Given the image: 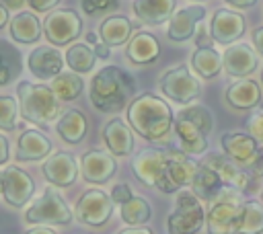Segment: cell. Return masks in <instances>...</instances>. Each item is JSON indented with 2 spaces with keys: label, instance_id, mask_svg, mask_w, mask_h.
<instances>
[{
  "label": "cell",
  "instance_id": "4fadbf2b",
  "mask_svg": "<svg viewBox=\"0 0 263 234\" xmlns=\"http://www.w3.org/2000/svg\"><path fill=\"white\" fill-rule=\"evenodd\" d=\"M247 31V21L238 10L218 8L210 18V33L214 43L218 45H232L236 43Z\"/></svg>",
  "mask_w": 263,
  "mask_h": 234
},
{
  "label": "cell",
  "instance_id": "bcb514c9",
  "mask_svg": "<svg viewBox=\"0 0 263 234\" xmlns=\"http://www.w3.org/2000/svg\"><path fill=\"white\" fill-rule=\"evenodd\" d=\"M226 4H230L232 8H236V10H242V8H251V6H255L257 4V0H224Z\"/></svg>",
  "mask_w": 263,
  "mask_h": 234
},
{
  "label": "cell",
  "instance_id": "7a4b0ae2",
  "mask_svg": "<svg viewBox=\"0 0 263 234\" xmlns=\"http://www.w3.org/2000/svg\"><path fill=\"white\" fill-rule=\"evenodd\" d=\"M136 90L134 78L119 66H103L92 78L88 86L90 105L101 113H117L121 111Z\"/></svg>",
  "mask_w": 263,
  "mask_h": 234
},
{
  "label": "cell",
  "instance_id": "f1b7e54d",
  "mask_svg": "<svg viewBox=\"0 0 263 234\" xmlns=\"http://www.w3.org/2000/svg\"><path fill=\"white\" fill-rule=\"evenodd\" d=\"M8 31H10V37L16 43L31 45V43L39 41L41 31H43V25L39 23V18L33 12H18V14H14L10 18Z\"/></svg>",
  "mask_w": 263,
  "mask_h": 234
},
{
  "label": "cell",
  "instance_id": "ba28073f",
  "mask_svg": "<svg viewBox=\"0 0 263 234\" xmlns=\"http://www.w3.org/2000/svg\"><path fill=\"white\" fill-rule=\"evenodd\" d=\"M158 86H160V92L168 101H173L181 107L195 103V99L201 94V84H199L197 76L187 66H175V68L166 70L160 76Z\"/></svg>",
  "mask_w": 263,
  "mask_h": 234
},
{
  "label": "cell",
  "instance_id": "44dd1931",
  "mask_svg": "<svg viewBox=\"0 0 263 234\" xmlns=\"http://www.w3.org/2000/svg\"><path fill=\"white\" fill-rule=\"evenodd\" d=\"M203 164H208L210 168H214L226 187H232V189H236L240 193L242 191H249V187H251L249 172H245V168H240L236 162H232L226 154L212 152V154H208L203 158Z\"/></svg>",
  "mask_w": 263,
  "mask_h": 234
},
{
  "label": "cell",
  "instance_id": "d6a6232c",
  "mask_svg": "<svg viewBox=\"0 0 263 234\" xmlns=\"http://www.w3.org/2000/svg\"><path fill=\"white\" fill-rule=\"evenodd\" d=\"M95 62H97V55H95V49H90L88 43H72L66 51V64L72 72L76 74H88L92 68H95Z\"/></svg>",
  "mask_w": 263,
  "mask_h": 234
},
{
  "label": "cell",
  "instance_id": "4dcf8cb0",
  "mask_svg": "<svg viewBox=\"0 0 263 234\" xmlns=\"http://www.w3.org/2000/svg\"><path fill=\"white\" fill-rule=\"evenodd\" d=\"M99 35H101V41L109 47L123 45L125 41L132 39V23L127 16H119V14L109 16L101 23Z\"/></svg>",
  "mask_w": 263,
  "mask_h": 234
},
{
  "label": "cell",
  "instance_id": "7dc6e473",
  "mask_svg": "<svg viewBox=\"0 0 263 234\" xmlns=\"http://www.w3.org/2000/svg\"><path fill=\"white\" fill-rule=\"evenodd\" d=\"M92 49H95V55L101 57V60H107L109 53H111L109 45H105V43H97V45H92Z\"/></svg>",
  "mask_w": 263,
  "mask_h": 234
},
{
  "label": "cell",
  "instance_id": "3957f363",
  "mask_svg": "<svg viewBox=\"0 0 263 234\" xmlns=\"http://www.w3.org/2000/svg\"><path fill=\"white\" fill-rule=\"evenodd\" d=\"M16 96H18V107H21V115L23 119L45 127L51 121L60 119L62 105L60 99L55 96V92L51 90V86L45 84H33V82H18L16 86Z\"/></svg>",
  "mask_w": 263,
  "mask_h": 234
},
{
  "label": "cell",
  "instance_id": "836d02e7",
  "mask_svg": "<svg viewBox=\"0 0 263 234\" xmlns=\"http://www.w3.org/2000/svg\"><path fill=\"white\" fill-rule=\"evenodd\" d=\"M119 216L123 220V224H127L129 228L134 226H144L146 222H150L152 218V207L144 197H132L129 201H125L119 207Z\"/></svg>",
  "mask_w": 263,
  "mask_h": 234
},
{
  "label": "cell",
  "instance_id": "d6986e66",
  "mask_svg": "<svg viewBox=\"0 0 263 234\" xmlns=\"http://www.w3.org/2000/svg\"><path fill=\"white\" fill-rule=\"evenodd\" d=\"M164 164H166V150H158V148H146L138 152L132 160L136 179L146 187H156L164 170Z\"/></svg>",
  "mask_w": 263,
  "mask_h": 234
},
{
  "label": "cell",
  "instance_id": "60d3db41",
  "mask_svg": "<svg viewBox=\"0 0 263 234\" xmlns=\"http://www.w3.org/2000/svg\"><path fill=\"white\" fill-rule=\"evenodd\" d=\"M109 195H111L113 203H119V205H123L125 201H129V199L134 197V193H132V189H129L127 183H117V185L111 189Z\"/></svg>",
  "mask_w": 263,
  "mask_h": 234
},
{
  "label": "cell",
  "instance_id": "b9f144b4",
  "mask_svg": "<svg viewBox=\"0 0 263 234\" xmlns=\"http://www.w3.org/2000/svg\"><path fill=\"white\" fill-rule=\"evenodd\" d=\"M195 45L197 47H212V33H210V29H205L203 25H199L197 27V33H195Z\"/></svg>",
  "mask_w": 263,
  "mask_h": 234
},
{
  "label": "cell",
  "instance_id": "f907efd6",
  "mask_svg": "<svg viewBox=\"0 0 263 234\" xmlns=\"http://www.w3.org/2000/svg\"><path fill=\"white\" fill-rule=\"evenodd\" d=\"M2 4H4L6 8H10V10H18V8L25 4V0H2Z\"/></svg>",
  "mask_w": 263,
  "mask_h": 234
},
{
  "label": "cell",
  "instance_id": "f546056e",
  "mask_svg": "<svg viewBox=\"0 0 263 234\" xmlns=\"http://www.w3.org/2000/svg\"><path fill=\"white\" fill-rule=\"evenodd\" d=\"M226 185L222 183V179L218 177V172L214 170V168H210L208 164H199L197 166V172H195V177H193V183H191V191L201 199V201H205V203H210V201H214L216 197H218V193L224 189Z\"/></svg>",
  "mask_w": 263,
  "mask_h": 234
},
{
  "label": "cell",
  "instance_id": "2e32d148",
  "mask_svg": "<svg viewBox=\"0 0 263 234\" xmlns=\"http://www.w3.org/2000/svg\"><path fill=\"white\" fill-rule=\"evenodd\" d=\"M45 181L53 187H70L78 179L80 166L70 152H53L41 166Z\"/></svg>",
  "mask_w": 263,
  "mask_h": 234
},
{
  "label": "cell",
  "instance_id": "11a10c76",
  "mask_svg": "<svg viewBox=\"0 0 263 234\" xmlns=\"http://www.w3.org/2000/svg\"><path fill=\"white\" fill-rule=\"evenodd\" d=\"M259 84H261V88H263V70H261V76H259Z\"/></svg>",
  "mask_w": 263,
  "mask_h": 234
},
{
  "label": "cell",
  "instance_id": "e0dca14e",
  "mask_svg": "<svg viewBox=\"0 0 263 234\" xmlns=\"http://www.w3.org/2000/svg\"><path fill=\"white\" fill-rule=\"evenodd\" d=\"M263 88L253 78H240L226 86L224 90V103L232 111H255L261 103Z\"/></svg>",
  "mask_w": 263,
  "mask_h": 234
},
{
  "label": "cell",
  "instance_id": "e575fe53",
  "mask_svg": "<svg viewBox=\"0 0 263 234\" xmlns=\"http://www.w3.org/2000/svg\"><path fill=\"white\" fill-rule=\"evenodd\" d=\"M84 88V80L76 72H62L51 80V90L60 101H74Z\"/></svg>",
  "mask_w": 263,
  "mask_h": 234
},
{
  "label": "cell",
  "instance_id": "db71d44e",
  "mask_svg": "<svg viewBox=\"0 0 263 234\" xmlns=\"http://www.w3.org/2000/svg\"><path fill=\"white\" fill-rule=\"evenodd\" d=\"M255 170H257V174H263V158L259 160V164L255 166Z\"/></svg>",
  "mask_w": 263,
  "mask_h": 234
},
{
  "label": "cell",
  "instance_id": "ac0fdd59",
  "mask_svg": "<svg viewBox=\"0 0 263 234\" xmlns=\"http://www.w3.org/2000/svg\"><path fill=\"white\" fill-rule=\"evenodd\" d=\"M115 170H117V162L111 152L88 150L80 158V174L86 183L103 185L115 174Z\"/></svg>",
  "mask_w": 263,
  "mask_h": 234
},
{
  "label": "cell",
  "instance_id": "d590c367",
  "mask_svg": "<svg viewBox=\"0 0 263 234\" xmlns=\"http://www.w3.org/2000/svg\"><path fill=\"white\" fill-rule=\"evenodd\" d=\"M238 234H263V203L245 201Z\"/></svg>",
  "mask_w": 263,
  "mask_h": 234
},
{
  "label": "cell",
  "instance_id": "cb8c5ba5",
  "mask_svg": "<svg viewBox=\"0 0 263 234\" xmlns=\"http://www.w3.org/2000/svg\"><path fill=\"white\" fill-rule=\"evenodd\" d=\"M160 55V43L158 39L148 33V31H140L136 33L125 47V57L136 64V66H148L152 62H156Z\"/></svg>",
  "mask_w": 263,
  "mask_h": 234
},
{
  "label": "cell",
  "instance_id": "7402d4cb",
  "mask_svg": "<svg viewBox=\"0 0 263 234\" xmlns=\"http://www.w3.org/2000/svg\"><path fill=\"white\" fill-rule=\"evenodd\" d=\"M51 140L39 129H25L16 142L14 158L18 162H37L51 154Z\"/></svg>",
  "mask_w": 263,
  "mask_h": 234
},
{
  "label": "cell",
  "instance_id": "603a6c76",
  "mask_svg": "<svg viewBox=\"0 0 263 234\" xmlns=\"http://www.w3.org/2000/svg\"><path fill=\"white\" fill-rule=\"evenodd\" d=\"M175 135L179 140V150H183L189 156H199L208 150V135L189 119L175 115Z\"/></svg>",
  "mask_w": 263,
  "mask_h": 234
},
{
  "label": "cell",
  "instance_id": "5b68a950",
  "mask_svg": "<svg viewBox=\"0 0 263 234\" xmlns=\"http://www.w3.org/2000/svg\"><path fill=\"white\" fill-rule=\"evenodd\" d=\"M205 226L203 201L191 191L181 189L175 195V209L166 218L168 234H197Z\"/></svg>",
  "mask_w": 263,
  "mask_h": 234
},
{
  "label": "cell",
  "instance_id": "f35d334b",
  "mask_svg": "<svg viewBox=\"0 0 263 234\" xmlns=\"http://www.w3.org/2000/svg\"><path fill=\"white\" fill-rule=\"evenodd\" d=\"M119 0H80L84 14L88 16H97V14H105L111 12L113 8H117Z\"/></svg>",
  "mask_w": 263,
  "mask_h": 234
},
{
  "label": "cell",
  "instance_id": "c3c4849f",
  "mask_svg": "<svg viewBox=\"0 0 263 234\" xmlns=\"http://www.w3.org/2000/svg\"><path fill=\"white\" fill-rule=\"evenodd\" d=\"M25 234H58V232L51 230L49 226H33V228H29Z\"/></svg>",
  "mask_w": 263,
  "mask_h": 234
},
{
  "label": "cell",
  "instance_id": "5bb4252c",
  "mask_svg": "<svg viewBox=\"0 0 263 234\" xmlns=\"http://www.w3.org/2000/svg\"><path fill=\"white\" fill-rule=\"evenodd\" d=\"M222 64H224V72L230 78H236V80L251 78V74H255V70L259 68V53L251 43L236 41L224 49Z\"/></svg>",
  "mask_w": 263,
  "mask_h": 234
},
{
  "label": "cell",
  "instance_id": "6f0895ef",
  "mask_svg": "<svg viewBox=\"0 0 263 234\" xmlns=\"http://www.w3.org/2000/svg\"><path fill=\"white\" fill-rule=\"evenodd\" d=\"M195 2H201V0H195Z\"/></svg>",
  "mask_w": 263,
  "mask_h": 234
},
{
  "label": "cell",
  "instance_id": "30bf717a",
  "mask_svg": "<svg viewBox=\"0 0 263 234\" xmlns=\"http://www.w3.org/2000/svg\"><path fill=\"white\" fill-rule=\"evenodd\" d=\"M222 154H226L240 168H255L261 160L257 140L249 131H226L220 135Z\"/></svg>",
  "mask_w": 263,
  "mask_h": 234
},
{
  "label": "cell",
  "instance_id": "f6af8a7d",
  "mask_svg": "<svg viewBox=\"0 0 263 234\" xmlns=\"http://www.w3.org/2000/svg\"><path fill=\"white\" fill-rule=\"evenodd\" d=\"M253 47L259 55H263V25L253 29Z\"/></svg>",
  "mask_w": 263,
  "mask_h": 234
},
{
  "label": "cell",
  "instance_id": "74e56055",
  "mask_svg": "<svg viewBox=\"0 0 263 234\" xmlns=\"http://www.w3.org/2000/svg\"><path fill=\"white\" fill-rule=\"evenodd\" d=\"M18 113H21V107H18L16 99L8 96V94H0V129L12 131L16 127Z\"/></svg>",
  "mask_w": 263,
  "mask_h": 234
},
{
  "label": "cell",
  "instance_id": "83f0119b",
  "mask_svg": "<svg viewBox=\"0 0 263 234\" xmlns=\"http://www.w3.org/2000/svg\"><path fill=\"white\" fill-rule=\"evenodd\" d=\"M191 70L201 80L216 78L224 70L222 53L214 47H195V51L191 53Z\"/></svg>",
  "mask_w": 263,
  "mask_h": 234
},
{
  "label": "cell",
  "instance_id": "681fc988",
  "mask_svg": "<svg viewBox=\"0 0 263 234\" xmlns=\"http://www.w3.org/2000/svg\"><path fill=\"white\" fill-rule=\"evenodd\" d=\"M119 234H154L150 228H142V226H134V228H125Z\"/></svg>",
  "mask_w": 263,
  "mask_h": 234
},
{
  "label": "cell",
  "instance_id": "816d5d0a",
  "mask_svg": "<svg viewBox=\"0 0 263 234\" xmlns=\"http://www.w3.org/2000/svg\"><path fill=\"white\" fill-rule=\"evenodd\" d=\"M6 23H10V18H8V8H6L4 4H0V29H2Z\"/></svg>",
  "mask_w": 263,
  "mask_h": 234
},
{
  "label": "cell",
  "instance_id": "9a60e30c",
  "mask_svg": "<svg viewBox=\"0 0 263 234\" xmlns=\"http://www.w3.org/2000/svg\"><path fill=\"white\" fill-rule=\"evenodd\" d=\"M205 18V8L201 4H189L183 8H177L175 14L168 21L166 27V37L175 43H183L195 37L197 27Z\"/></svg>",
  "mask_w": 263,
  "mask_h": 234
},
{
  "label": "cell",
  "instance_id": "8992f818",
  "mask_svg": "<svg viewBox=\"0 0 263 234\" xmlns=\"http://www.w3.org/2000/svg\"><path fill=\"white\" fill-rule=\"evenodd\" d=\"M74 218L66 199L51 187H45L39 197L25 209V222L31 226H66Z\"/></svg>",
  "mask_w": 263,
  "mask_h": 234
},
{
  "label": "cell",
  "instance_id": "ab89813d",
  "mask_svg": "<svg viewBox=\"0 0 263 234\" xmlns=\"http://www.w3.org/2000/svg\"><path fill=\"white\" fill-rule=\"evenodd\" d=\"M247 131L257 140L259 146H263V107L251 113V117L247 119Z\"/></svg>",
  "mask_w": 263,
  "mask_h": 234
},
{
  "label": "cell",
  "instance_id": "4316f807",
  "mask_svg": "<svg viewBox=\"0 0 263 234\" xmlns=\"http://www.w3.org/2000/svg\"><path fill=\"white\" fill-rule=\"evenodd\" d=\"M86 129H88V121L84 113L78 109H66L55 121V131L66 144L82 142V138L86 135Z\"/></svg>",
  "mask_w": 263,
  "mask_h": 234
},
{
  "label": "cell",
  "instance_id": "277c9868",
  "mask_svg": "<svg viewBox=\"0 0 263 234\" xmlns=\"http://www.w3.org/2000/svg\"><path fill=\"white\" fill-rule=\"evenodd\" d=\"M242 197L240 191L224 187L205 209V230L208 234H238L240 216H242Z\"/></svg>",
  "mask_w": 263,
  "mask_h": 234
},
{
  "label": "cell",
  "instance_id": "d4e9b609",
  "mask_svg": "<svg viewBox=\"0 0 263 234\" xmlns=\"http://www.w3.org/2000/svg\"><path fill=\"white\" fill-rule=\"evenodd\" d=\"M103 144L113 156H129L134 150V133L129 123L121 119H111L103 127Z\"/></svg>",
  "mask_w": 263,
  "mask_h": 234
},
{
  "label": "cell",
  "instance_id": "9f6ffc18",
  "mask_svg": "<svg viewBox=\"0 0 263 234\" xmlns=\"http://www.w3.org/2000/svg\"><path fill=\"white\" fill-rule=\"evenodd\" d=\"M261 203H263V189H261Z\"/></svg>",
  "mask_w": 263,
  "mask_h": 234
},
{
  "label": "cell",
  "instance_id": "1f68e13d",
  "mask_svg": "<svg viewBox=\"0 0 263 234\" xmlns=\"http://www.w3.org/2000/svg\"><path fill=\"white\" fill-rule=\"evenodd\" d=\"M21 51L8 41L0 39V86L10 84L21 74Z\"/></svg>",
  "mask_w": 263,
  "mask_h": 234
},
{
  "label": "cell",
  "instance_id": "52a82bcc",
  "mask_svg": "<svg viewBox=\"0 0 263 234\" xmlns=\"http://www.w3.org/2000/svg\"><path fill=\"white\" fill-rule=\"evenodd\" d=\"M197 162L185 154L183 150L168 148L166 150V164L156 183V189L162 193H179L185 187H191L193 177L197 172Z\"/></svg>",
  "mask_w": 263,
  "mask_h": 234
},
{
  "label": "cell",
  "instance_id": "ee69618b",
  "mask_svg": "<svg viewBox=\"0 0 263 234\" xmlns=\"http://www.w3.org/2000/svg\"><path fill=\"white\" fill-rule=\"evenodd\" d=\"M10 158V144H8V138L0 133V166H4Z\"/></svg>",
  "mask_w": 263,
  "mask_h": 234
},
{
  "label": "cell",
  "instance_id": "484cf974",
  "mask_svg": "<svg viewBox=\"0 0 263 234\" xmlns=\"http://www.w3.org/2000/svg\"><path fill=\"white\" fill-rule=\"evenodd\" d=\"M175 0H134V14L144 25H162L175 14Z\"/></svg>",
  "mask_w": 263,
  "mask_h": 234
},
{
  "label": "cell",
  "instance_id": "f5cc1de1",
  "mask_svg": "<svg viewBox=\"0 0 263 234\" xmlns=\"http://www.w3.org/2000/svg\"><path fill=\"white\" fill-rule=\"evenodd\" d=\"M86 43L97 45V43H99V41H97V35H95V33H88V35H86Z\"/></svg>",
  "mask_w": 263,
  "mask_h": 234
},
{
  "label": "cell",
  "instance_id": "9c48e42d",
  "mask_svg": "<svg viewBox=\"0 0 263 234\" xmlns=\"http://www.w3.org/2000/svg\"><path fill=\"white\" fill-rule=\"evenodd\" d=\"M111 213H113V199L103 189H88L86 193H82V197H78L74 205V218L88 228L105 226Z\"/></svg>",
  "mask_w": 263,
  "mask_h": 234
},
{
  "label": "cell",
  "instance_id": "8d00e7d4",
  "mask_svg": "<svg viewBox=\"0 0 263 234\" xmlns=\"http://www.w3.org/2000/svg\"><path fill=\"white\" fill-rule=\"evenodd\" d=\"M177 115H179V117H185V119H189V121H193V123H195V125H197L205 135H210V133H212V129H214V117H212L210 109H208V107H203V105L191 103V105L183 107Z\"/></svg>",
  "mask_w": 263,
  "mask_h": 234
},
{
  "label": "cell",
  "instance_id": "7c38bea8",
  "mask_svg": "<svg viewBox=\"0 0 263 234\" xmlns=\"http://www.w3.org/2000/svg\"><path fill=\"white\" fill-rule=\"evenodd\" d=\"M35 191L31 174L18 166H6L0 172V195L10 207H25Z\"/></svg>",
  "mask_w": 263,
  "mask_h": 234
},
{
  "label": "cell",
  "instance_id": "ffe728a7",
  "mask_svg": "<svg viewBox=\"0 0 263 234\" xmlns=\"http://www.w3.org/2000/svg\"><path fill=\"white\" fill-rule=\"evenodd\" d=\"M27 66H29V72L37 80H53L64 70V55L55 47L41 45L29 53Z\"/></svg>",
  "mask_w": 263,
  "mask_h": 234
},
{
  "label": "cell",
  "instance_id": "8fae6325",
  "mask_svg": "<svg viewBox=\"0 0 263 234\" xmlns=\"http://www.w3.org/2000/svg\"><path fill=\"white\" fill-rule=\"evenodd\" d=\"M82 33V18L72 8L51 10L43 21V35L51 45L72 43Z\"/></svg>",
  "mask_w": 263,
  "mask_h": 234
},
{
  "label": "cell",
  "instance_id": "7bdbcfd3",
  "mask_svg": "<svg viewBox=\"0 0 263 234\" xmlns=\"http://www.w3.org/2000/svg\"><path fill=\"white\" fill-rule=\"evenodd\" d=\"M27 2L35 12H49V8H53L60 0H27Z\"/></svg>",
  "mask_w": 263,
  "mask_h": 234
},
{
  "label": "cell",
  "instance_id": "6da1fadb",
  "mask_svg": "<svg viewBox=\"0 0 263 234\" xmlns=\"http://www.w3.org/2000/svg\"><path fill=\"white\" fill-rule=\"evenodd\" d=\"M127 123L144 140L160 142L171 133L175 115L164 99L156 96L154 92H144L127 105Z\"/></svg>",
  "mask_w": 263,
  "mask_h": 234
}]
</instances>
